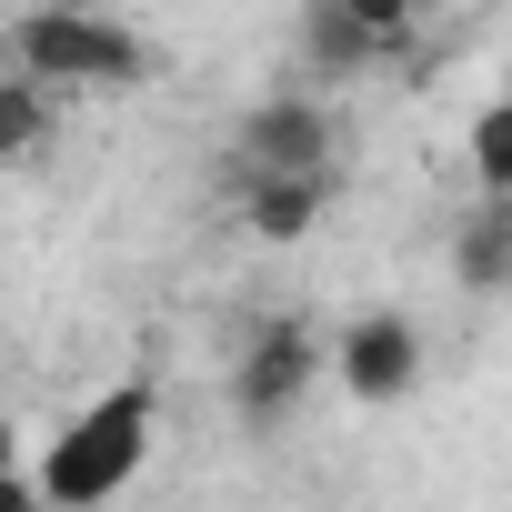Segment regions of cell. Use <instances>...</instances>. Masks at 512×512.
Here are the masks:
<instances>
[{
    "label": "cell",
    "mask_w": 512,
    "mask_h": 512,
    "mask_svg": "<svg viewBox=\"0 0 512 512\" xmlns=\"http://www.w3.org/2000/svg\"><path fill=\"white\" fill-rule=\"evenodd\" d=\"M312 372H322V342H312V322H262L241 342V362H231V412H241V432H272V422H292L302 412V392H312Z\"/></svg>",
    "instance_id": "obj_3"
},
{
    "label": "cell",
    "mask_w": 512,
    "mask_h": 512,
    "mask_svg": "<svg viewBox=\"0 0 512 512\" xmlns=\"http://www.w3.org/2000/svg\"><path fill=\"white\" fill-rule=\"evenodd\" d=\"M432 11H452V0H412V21H432Z\"/></svg>",
    "instance_id": "obj_12"
},
{
    "label": "cell",
    "mask_w": 512,
    "mask_h": 512,
    "mask_svg": "<svg viewBox=\"0 0 512 512\" xmlns=\"http://www.w3.org/2000/svg\"><path fill=\"white\" fill-rule=\"evenodd\" d=\"M51 81H31V71H0V161H31V151H51Z\"/></svg>",
    "instance_id": "obj_8"
},
{
    "label": "cell",
    "mask_w": 512,
    "mask_h": 512,
    "mask_svg": "<svg viewBox=\"0 0 512 512\" xmlns=\"http://www.w3.org/2000/svg\"><path fill=\"white\" fill-rule=\"evenodd\" d=\"M151 382H111L101 402H81V422L41 452V472H31V502H61V512H91V502H111L131 472H141V452H151Z\"/></svg>",
    "instance_id": "obj_1"
},
{
    "label": "cell",
    "mask_w": 512,
    "mask_h": 512,
    "mask_svg": "<svg viewBox=\"0 0 512 512\" xmlns=\"http://www.w3.org/2000/svg\"><path fill=\"white\" fill-rule=\"evenodd\" d=\"M332 372H342L352 402H402V392L422 382V332H412L402 312H362V322L332 342Z\"/></svg>",
    "instance_id": "obj_4"
},
{
    "label": "cell",
    "mask_w": 512,
    "mask_h": 512,
    "mask_svg": "<svg viewBox=\"0 0 512 512\" xmlns=\"http://www.w3.org/2000/svg\"><path fill=\"white\" fill-rule=\"evenodd\" d=\"M472 181H482V191H512V111H502V101L472 121Z\"/></svg>",
    "instance_id": "obj_10"
},
{
    "label": "cell",
    "mask_w": 512,
    "mask_h": 512,
    "mask_svg": "<svg viewBox=\"0 0 512 512\" xmlns=\"http://www.w3.org/2000/svg\"><path fill=\"white\" fill-rule=\"evenodd\" d=\"M302 51H312V71H332V81H342V71H372V61H382V51H372V41H362V31H352L342 11H332V0H312V21H302Z\"/></svg>",
    "instance_id": "obj_9"
},
{
    "label": "cell",
    "mask_w": 512,
    "mask_h": 512,
    "mask_svg": "<svg viewBox=\"0 0 512 512\" xmlns=\"http://www.w3.org/2000/svg\"><path fill=\"white\" fill-rule=\"evenodd\" d=\"M11 71L51 81V91H131L151 71V51L101 11V0H41L11 31Z\"/></svg>",
    "instance_id": "obj_2"
},
{
    "label": "cell",
    "mask_w": 512,
    "mask_h": 512,
    "mask_svg": "<svg viewBox=\"0 0 512 512\" xmlns=\"http://www.w3.org/2000/svg\"><path fill=\"white\" fill-rule=\"evenodd\" d=\"M241 171H332V111L262 101V111L241 121Z\"/></svg>",
    "instance_id": "obj_5"
},
{
    "label": "cell",
    "mask_w": 512,
    "mask_h": 512,
    "mask_svg": "<svg viewBox=\"0 0 512 512\" xmlns=\"http://www.w3.org/2000/svg\"><path fill=\"white\" fill-rule=\"evenodd\" d=\"M332 11H342V21H352L372 51H402V41L422 31V21H412V0H332Z\"/></svg>",
    "instance_id": "obj_11"
},
{
    "label": "cell",
    "mask_w": 512,
    "mask_h": 512,
    "mask_svg": "<svg viewBox=\"0 0 512 512\" xmlns=\"http://www.w3.org/2000/svg\"><path fill=\"white\" fill-rule=\"evenodd\" d=\"M332 201V171H241V221L251 241H302Z\"/></svg>",
    "instance_id": "obj_6"
},
{
    "label": "cell",
    "mask_w": 512,
    "mask_h": 512,
    "mask_svg": "<svg viewBox=\"0 0 512 512\" xmlns=\"http://www.w3.org/2000/svg\"><path fill=\"white\" fill-rule=\"evenodd\" d=\"M452 272H462V292H502L512 282V191H482L472 201V221L452 241Z\"/></svg>",
    "instance_id": "obj_7"
}]
</instances>
